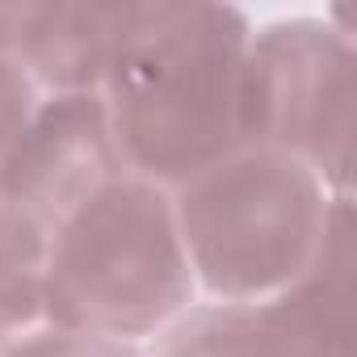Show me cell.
<instances>
[{"label":"cell","mask_w":357,"mask_h":357,"mask_svg":"<svg viewBox=\"0 0 357 357\" xmlns=\"http://www.w3.org/2000/svg\"><path fill=\"white\" fill-rule=\"evenodd\" d=\"M248 43L236 5H130L97 89L130 172L181 190L248 147Z\"/></svg>","instance_id":"6da1fadb"},{"label":"cell","mask_w":357,"mask_h":357,"mask_svg":"<svg viewBox=\"0 0 357 357\" xmlns=\"http://www.w3.org/2000/svg\"><path fill=\"white\" fill-rule=\"evenodd\" d=\"M43 294L55 324L126 344L181 315L194 269L160 185L118 172L76 202L47 240Z\"/></svg>","instance_id":"7a4b0ae2"},{"label":"cell","mask_w":357,"mask_h":357,"mask_svg":"<svg viewBox=\"0 0 357 357\" xmlns=\"http://www.w3.org/2000/svg\"><path fill=\"white\" fill-rule=\"evenodd\" d=\"M328 185L298 160L244 147L172 198L194 278L223 303H261L286 290L319 248Z\"/></svg>","instance_id":"3957f363"},{"label":"cell","mask_w":357,"mask_h":357,"mask_svg":"<svg viewBox=\"0 0 357 357\" xmlns=\"http://www.w3.org/2000/svg\"><path fill=\"white\" fill-rule=\"evenodd\" d=\"M353 76L357 55L344 30L315 17L265 26L248 43L244 143L282 151L336 194H349Z\"/></svg>","instance_id":"277c9868"},{"label":"cell","mask_w":357,"mask_h":357,"mask_svg":"<svg viewBox=\"0 0 357 357\" xmlns=\"http://www.w3.org/2000/svg\"><path fill=\"white\" fill-rule=\"evenodd\" d=\"M353 206L336 194L307 269L261 303L202 307L160 357H353Z\"/></svg>","instance_id":"5b68a950"},{"label":"cell","mask_w":357,"mask_h":357,"mask_svg":"<svg viewBox=\"0 0 357 357\" xmlns=\"http://www.w3.org/2000/svg\"><path fill=\"white\" fill-rule=\"evenodd\" d=\"M130 172L101 93H59L43 101L5 164V194L47 231L109 176Z\"/></svg>","instance_id":"8992f818"},{"label":"cell","mask_w":357,"mask_h":357,"mask_svg":"<svg viewBox=\"0 0 357 357\" xmlns=\"http://www.w3.org/2000/svg\"><path fill=\"white\" fill-rule=\"evenodd\" d=\"M130 5H38L22 51V72L59 93H97L122 38Z\"/></svg>","instance_id":"52a82bcc"},{"label":"cell","mask_w":357,"mask_h":357,"mask_svg":"<svg viewBox=\"0 0 357 357\" xmlns=\"http://www.w3.org/2000/svg\"><path fill=\"white\" fill-rule=\"evenodd\" d=\"M47 261V231L0 190V282L43 273Z\"/></svg>","instance_id":"ba28073f"},{"label":"cell","mask_w":357,"mask_h":357,"mask_svg":"<svg viewBox=\"0 0 357 357\" xmlns=\"http://www.w3.org/2000/svg\"><path fill=\"white\" fill-rule=\"evenodd\" d=\"M34 109H38L34 80H30L17 63L0 59V190H5V164H9L17 139L26 135Z\"/></svg>","instance_id":"9c48e42d"},{"label":"cell","mask_w":357,"mask_h":357,"mask_svg":"<svg viewBox=\"0 0 357 357\" xmlns=\"http://www.w3.org/2000/svg\"><path fill=\"white\" fill-rule=\"evenodd\" d=\"M9 357H143L126 340H105V336H84L63 324H47L38 336L17 344Z\"/></svg>","instance_id":"30bf717a"},{"label":"cell","mask_w":357,"mask_h":357,"mask_svg":"<svg viewBox=\"0 0 357 357\" xmlns=\"http://www.w3.org/2000/svg\"><path fill=\"white\" fill-rule=\"evenodd\" d=\"M34 22H38V5H0V59L22 63Z\"/></svg>","instance_id":"8fae6325"}]
</instances>
